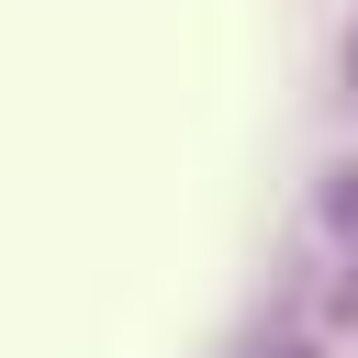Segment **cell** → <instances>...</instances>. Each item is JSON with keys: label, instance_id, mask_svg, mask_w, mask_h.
Instances as JSON below:
<instances>
[{"label": "cell", "instance_id": "1", "mask_svg": "<svg viewBox=\"0 0 358 358\" xmlns=\"http://www.w3.org/2000/svg\"><path fill=\"white\" fill-rule=\"evenodd\" d=\"M324 213H336V224H358V168H347V179L324 190Z\"/></svg>", "mask_w": 358, "mask_h": 358}]
</instances>
